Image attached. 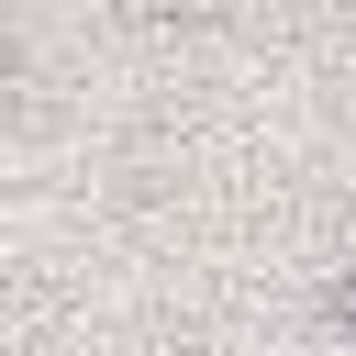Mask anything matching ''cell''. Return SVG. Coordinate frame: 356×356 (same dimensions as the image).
Wrapping results in <instances>:
<instances>
[{
    "mask_svg": "<svg viewBox=\"0 0 356 356\" xmlns=\"http://www.w3.org/2000/svg\"><path fill=\"white\" fill-rule=\"evenodd\" d=\"M334 323H345V334H356V267H345V278H334Z\"/></svg>",
    "mask_w": 356,
    "mask_h": 356,
    "instance_id": "obj_1",
    "label": "cell"
}]
</instances>
